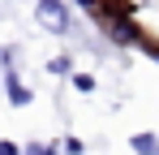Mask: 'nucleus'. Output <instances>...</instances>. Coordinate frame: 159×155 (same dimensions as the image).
Listing matches in <instances>:
<instances>
[{
  "label": "nucleus",
  "instance_id": "nucleus-1",
  "mask_svg": "<svg viewBox=\"0 0 159 155\" xmlns=\"http://www.w3.org/2000/svg\"><path fill=\"white\" fill-rule=\"evenodd\" d=\"M34 17H39L43 30H56V35H69V30H73L69 9H65L60 0H39V4H34Z\"/></svg>",
  "mask_w": 159,
  "mask_h": 155
},
{
  "label": "nucleus",
  "instance_id": "nucleus-2",
  "mask_svg": "<svg viewBox=\"0 0 159 155\" xmlns=\"http://www.w3.org/2000/svg\"><path fill=\"white\" fill-rule=\"evenodd\" d=\"M4 86H9V103H13V108H26V103H30V91L17 82V73H13V69H9V78H4Z\"/></svg>",
  "mask_w": 159,
  "mask_h": 155
},
{
  "label": "nucleus",
  "instance_id": "nucleus-3",
  "mask_svg": "<svg viewBox=\"0 0 159 155\" xmlns=\"http://www.w3.org/2000/svg\"><path fill=\"white\" fill-rule=\"evenodd\" d=\"M129 147H133L138 155H159V138H155V134H133Z\"/></svg>",
  "mask_w": 159,
  "mask_h": 155
},
{
  "label": "nucleus",
  "instance_id": "nucleus-4",
  "mask_svg": "<svg viewBox=\"0 0 159 155\" xmlns=\"http://www.w3.org/2000/svg\"><path fill=\"white\" fill-rule=\"evenodd\" d=\"M107 30H112V39H120V43H133V39H138V26H116V22H107Z\"/></svg>",
  "mask_w": 159,
  "mask_h": 155
},
{
  "label": "nucleus",
  "instance_id": "nucleus-5",
  "mask_svg": "<svg viewBox=\"0 0 159 155\" xmlns=\"http://www.w3.org/2000/svg\"><path fill=\"white\" fill-rule=\"evenodd\" d=\"M73 91L90 95V91H95V78H90V73H73Z\"/></svg>",
  "mask_w": 159,
  "mask_h": 155
},
{
  "label": "nucleus",
  "instance_id": "nucleus-6",
  "mask_svg": "<svg viewBox=\"0 0 159 155\" xmlns=\"http://www.w3.org/2000/svg\"><path fill=\"white\" fill-rule=\"evenodd\" d=\"M22 155H56V147H43V142H26Z\"/></svg>",
  "mask_w": 159,
  "mask_h": 155
},
{
  "label": "nucleus",
  "instance_id": "nucleus-7",
  "mask_svg": "<svg viewBox=\"0 0 159 155\" xmlns=\"http://www.w3.org/2000/svg\"><path fill=\"white\" fill-rule=\"evenodd\" d=\"M48 69H52V73H73V60H69V56H56Z\"/></svg>",
  "mask_w": 159,
  "mask_h": 155
},
{
  "label": "nucleus",
  "instance_id": "nucleus-8",
  "mask_svg": "<svg viewBox=\"0 0 159 155\" xmlns=\"http://www.w3.org/2000/svg\"><path fill=\"white\" fill-rule=\"evenodd\" d=\"M65 151H69V155H82V151H86V147H82L78 138H65Z\"/></svg>",
  "mask_w": 159,
  "mask_h": 155
},
{
  "label": "nucleus",
  "instance_id": "nucleus-9",
  "mask_svg": "<svg viewBox=\"0 0 159 155\" xmlns=\"http://www.w3.org/2000/svg\"><path fill=\"white\" fill-rule=\"evenodd\" d=\"M0 155H22V147L17 142H0Z\"/></svg>",
  "mask_w": 159,
  "mask_h": 155
},
{
  "label": "nucleus",
  "instance_id": "nucleus-10",
  "mask_svg": "<svg viewBox=\"0 0 159 155\" xmlns=\"http://www.w3.org/2000/svg\"><path fill=\"white\" fill-rule=\"evenodd\" d=\"M78 4H82V9H90V4H95V0H78Z\"/></svg>",
  "mask_w": 159,
  "mask_h": 155
}]
</instances>
